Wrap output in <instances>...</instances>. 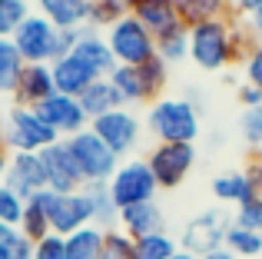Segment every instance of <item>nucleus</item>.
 <instances>
[{
    "label": "nucleus",
    "mask_w": 262,
    "mask_h": 259,
    "mask_svg": "<svg viewBox=\"0 0 262 259\" xmlns=\"http://www.w3.org/2000/svg\"><path fill=\"white\" fill-rule=\"evenodd\" d=\"M186 27H196V24H209V20H226V17H236V7L232 0H189V4L179 10Z\"/></svg>",
    "instance_id": "nucleus-25"
},
{
    "label": "nucleus",
    "mask_w": 262,
    "mask_h": 259,
    "mask_svg": "<svg viewBox=\"0 0 262 259\" xmlns=\"http://www.w3.org/2000/svg\"><path fill=\"white\" fill-rule=\"evenodd\" d=\"M246 27L252 30V37H256V40H262V7H259L256 13H249V17H246Z\"/></svg>",
    "instance_id": "nucleus-45"
},
{
    "label": "nucleus",
    "mask_w": 262,
    "mask_h": 259,
    "mask_svg": "<svg viewBox=\"0 0 262 259\" xmlns=\"http://www.w3.org/2000/svg\"><path fill=\"white\" fill-rule=\"evenodd\" d=\"M243 173L249 176V183H252V189L262 196V153H252L249 156V163L243 166Z\"/></svg>",
    "instance_id": "nucleus-42"
},
{
    "label": "nucleus",
    "mask_w": 262,
    "mask_h": 259,
    "mask_svg": "<svg viewBox=\"0 0 262 259\" xmlns=\"http://www.w3.org/2000/svg\"><path fill=\"white\" fill-rule=\"evenodd\" d=\"M83 193L90 196V206H93V226L116 229V223H120V209H116V203H113V196H110L106 183H86Z\"/></svg>",
    "instance_id": "nucleus-24"
},
{
    "label": "nucleus",
    "mask_w": 262,
    "mask_h": 259,
    "mask_svg": "<svg viewBox=\"0 0 262 259\" xmlns=\"http://www.w3.org/2000/svg\"><path fill=\"white\" fill-rule=\"evenodd\" d=\"M100 259H136V240H129L120 226H116V229H106Z\"/></svg>",
    "instance_id": "nucleus-35"
},
{
    "label": "nucleus",
    "mask_w": 262,
    "mask_h": 259,
    "mask_svg": "<svg viewBox=\"0 0 262 259\" xmlns=\"http://www.w3.org/2000/svg\"><path fill=\"white\" fill-rule=\"evenodd\" d=\"M40 163H43V173H47V189H53V193H77V189L86 186L77 163H73L67 140H57L53 146H47L40 153Z\"/></svg>",
    "instance_id": "nucleus-13"
},
{
    "label": "nucleus",
    "mask_w": 262,
    "mask_h": 259,
    "mask_svg": "<svg viewBox=\"0 0 262 259\" xmlns=\"http://www.w3.org/2000/svg\"><path fill=\"white\" fill-rule=\"evenodd\" d=\"M199 259H236V256H232V249L219 246V249H212V253H206V256H199Z\"/></svg>",
    "instance_id": "nucleus-46"
},
{
    "label": "nucleus",
    "mask_w": 262,
    "mask_h": 259,
    "mask_svg": "<svg viewBox=\"0 0 262 259\" xmlns=\"http://www.w3.org/2000/svg\"><path fill=\"white\" fill-rule=\"evenodd\" d=\"M90 4L93 0H37V13L57 30H80L90 20Z\"/></svg>",
    "instance_id": "nucleus-19"
},
{
    "label": "nucleus",
    "mask_w": 262,
    "mask_h": 259,
    "mask_svg": "<svg viewBox=\"0 0 262 259\" xmlns=\"http://www.w3.org/2000/svg\"><path fill=\"white\" fill-rule=\"evenodd\" d=\"M0 140H4V113H0Z\"/></svg>",
    "instance_id": "nucleus-50"
},
{
    "label": "nucleus",
    "mask_w": 262,
    "mask_h": 259,
    "mask_svg": "<svg viewBox=\"0 0 262 259\" xmlns=\"http://www.w3.org/2000/svg\"><path fill=\"white\" fill-rule=\"evenodd\" d=\"M73 53L83 60L96 77H110V73L116 70V57H113V50H110L106 37H103L100 30H93V27H83V37L73 47Z\"/></svg>",
    "instance_id": "nucleus-18"
},
{
    "label": "nucleus",
    "mask_w": 262,
    "mask_h": 259,
    "mask_svg": "<svg viewBox=\"0 0 262 259\" xmlns=\"http://www.w3.org/2000/svg\"><path fill=\"white\" fill-rule=\"evenodd\" d=\"M0 259H33V243L20 233V226L0 223Z\"/></svg>",
    "instance_id": "nucleus-33"
},
{
    "label": "nucleus",
    "mask_w": 262,
    "mask_h": 259,
    "mask_svg": "<svg viewBox=\"0 0 262 259\" xmlns=\"http://www.w3.org/2000/svg\"><path fill=\"white\" fill-rule=\"evenodd\" d=\"M146 130L160 143H192L199 136V106L186 97H160L146 110Z\"/></svg>",
    "instance_id": "nucleus-2"
},
{
    "label": "nucleus",
    "mask_w": 262,
    "mask_h": 259,
    "mask_svg": "<svg viewBox=\"0 0 262 259\" xmlns=\"http://www.w3.org/2000/svg\"><path fill=\"white\" fill-rule=\"evenodd\" d=\"M67 146H70L73 163H77L83 183H110V176H113L116 166L123 163L120 156H116L90 126L80 130L77 136H70V140H67Z\"/></svg>",
    "instance_id": "nucleus-5"
},
{
    "label": "nucleus",
    "mask_w": 262,
    "mask_h": 259,
    "mask_svg": "<svg viewBox=\"0 0 262 259\" xmlns=\"http://www.w3.org/2000/svg\"><path fill=\"white\" fill-rule=\"evenodd\" d=\"M24 67H27V60L17 53L13 40H0V97H13L17 93Z\"/></svg>",
    "instance_id": "nucleus-27"
},
{
    "label": "nucleus",
    "mask_w": 262,
    "mask_h": 259,
    "mask_svg": "<svg viewBox=\"0 0 262 259\" xmlns=\"http://www.w3.org/2000/svg\"><path fill=\"white\" fill-rule=\"evenodd\" d=\"M232 7H236L239 17H249V13H256L262 7V0H232Z\"/></svg>",
    "instance_id": "nucleus-44"
},
{
    "label": "nucleus",
    "mask_w": 262,
    "mask_h": 259,
    "mask_svg": "<svg viewBox=\"0 0 262 259\" xmlns=\"http://www.w3.org/2000/svg\"><path fill=\"white\" fill-rule=\"evenodd\" d=\"M103 236H106V229L93 226V223L77 229V233H70L67 236V259H100Z\"/></svg>",
    "instance_id": "nucleus-28"
},
{
    "label": "nucleus",
    "mask_w": 262,
    "mask_h": 259,
    "mask_svg": "<svg viewBox=\"0 0 262 259\" xmlns=\"http://www.w3.org/2000/svg\"><path fill=\"white\" fill-rule=\"evenodd\" d=\"M173 4H176V10H183V7L189 4V0H173Z\"/></svg>",
    "instance_id": "nucleus-49"
},
{
    "label": "nucleus",
    "mask_w": 262,
    "mask_h": 259,
    "mask_svg": "<svg viewBox=\"0 0 262 259\" xmlns=\"http://www.w3.org/2000/svg\"><path fill=\"white\" fill-rule=\"evenodd\" d=\"M153 180L160 189H176L179 183L189 176L192 163H196V149L192 143H156L146 156Z\"/></svg>",
    "instance_id": "nucleus-11"
},
{
    "label": "nucleus",
    "mask_w": 262,
    "mask_h": 259,
    "mask_svg": "<svg viewBox=\"0 0 262 259\" xmlns=\"http://www.w3.org/2000/svg\"><path fill=\"white\" fill-rule=\"evenodd\" d=\"M176 249H179V243L166 233V229L136 240V259H173Z\"/></svg>",
    "instance_id": "nucleus-32"
},
{
    "label": "nucleus",
    "mask_w": 262,
    "mask_h": 259,
    "mask_svg": "<svg viewBox=\"0 0 262 259\" xmlns=\"http://www.w3.org/2000/svg\"><path fill=\"white\" fill-rule=\"evenodd\" d=\"M33 259H67V240L57 233L43 236L40 243H33Z\"/></svg>",
    "instance_id": "nucleus-40"
},
{
    "label": "nucleus",
    "mask_w": 262,
    "mask_h": 259,
    "mask_svg": "<svg viewBox=\"0 0 262 259\" xmlns=\"http://www.w3.org/2000/svg\"><path fill=\"white\" fill-rule=\"evenodd\" d=\"M106 186H110V196H113L116 209L136 206V203H153L156 193H160L146 160H123L116 166V173L110 176Z\"/></svg>",
    "instance_id": "nucleus-6"
},
{
    "label": "nucleus",
    "mask_w": 262,
    "mask_h": 259,
    "mask_svg": "<svg viewBox=\"0 0 262 259\" xmlns=\"http://www.w3.org/2000/svg\"><path fill=\"white\" fill-rule=\"evenodd\" d=\"M232 223L243 226V229H252V233H262V196H252V200H246L243 206H236Z\"/></svg>",
    "instance_id": "nucleus-38"
},
{
    "label": "nucleus",
    "mask_w": 262,
    "mask_h": 259,
    "mask_svg": "<svg viewBox=\"0 0 262 259\" xmlns=\"http://www.w3.org/2000/svg\"><path fill=\"white\" fill-rule=\"evenodd\" d=\"M232 226V216L223 213V209H206V213L192 216L183 226V240H179V249L192 256H206L212 249L226 246V233Z\"/></svg>",
    "instance_id": "nucleus-10"
},
{
    "label": "nucleus",
    "mask_w": 262,
    "mask_h": 259,
    "mask_svg": "<svg viewBox=\"0 0 262 259\" xmlns=\"http://www.w3.org/2000/svg\"><path fill=\"white\" fill-rule=\"evenodd\" d=\"M103 37H106L116 63H123V67H143L146 60L156 57V37L133 17V13H126L123 20H116Z\"/></svg>",
    "instance_id": "nucleus-4"
},
{
    "label": "nucleus",
    "mask_w": 262,
    "mask_h": 259,
    "mask_svg": "<svg viewBox=\"0 0 262 259\" xmlns=\"http://www.w3.org/2000/svg\"><path fill=\"white\" fill-rule=\"evenodd\" d=\"M80 106H83V113L90 120H96V117H103V113L116 110V106H123V103H120V97H116L110 77H100V80H93V83L80 93Z\"/></svg>",
    "instance_id": "nucleus-23"
},
{
    "label": "nucleus",
    "mask_w": 262,
    "mask_h": 259,
    "mask_svg": "<svg viewBox=\"0 0 262 259\" xmlns=\"http://www.w3.org/2000/svg\"><path fill=\"white\" fill-rule=\"evenodd\" d=\"M90 130H93V133L100 136L120 160L140 146V136H143V123H140V117H136L129 106H116V110L90 120Z\"/></svg>",
    "instance_id": "nucleus-9"
},
{
    "label": "nucleus",
    "mask_w": 262,
    "mask_h": 259,
    "mask_svg": "<svg viewBox=\"0 0 262 259\" xmlns=\"http://www.w3.org/2000/svg\"><path fill=\"white\" fill-rule=\"evenodd\" d=\"M30 13L33 10L27 0H0V40H10Z\"/></svg>",
    "instance_id": "nucleus-34"
},
{
    "label": "nucleus",
    "mask_w": 262,
    "mask_h": 259,
    "mask_svg": "<svg viewBox=\"0 0 262 259\" xmlns=\"http://www.w3.org/2000/svg\"><path fill=\"white\" fill-rule=\"evenodd\" d=\"M10 40L27 63H53L60 57V30L40 13H30Z\"/></svg>",
    "instance_id": "nucleus-7"
},
{
    "label": "nucleus",
    "mask_w": 262,
    "mask_h": 259,
    "mask_svg": "<svg viewBox=\"0 0 262 259\" xmlns=\"http://www.w3.org/2000/svg\"><path fill=\"white\" fill-rule=\"evenodd\" d=\"M126 4H129V10H133V7H136V4H140V0H126Z\"/></svg>",
    "instance_id": "nucleus-51"
},
{
    "label": "nucleus",
    "mask_w": 262,
    "mask_h": 259,
    "mask_svg": "<svg viewBox=\"0 0 262 259\" xmlns=\"http://www.w3.org/2000/svg\"><path fill=\"white\" fill-rule=\"evenodd\" d=\"M24 203L4 180H0V223L4 226H20V216H24Z\"/></svg>",
    "instance_id": "nucleus-37"
},
{
    "label": "nucleus",
    "mask_w": 262,
    "mask_h": 259,
    "mask_svg": "<svg viewBox=\"0 0 262 259\" xmlns=\"http://www.w3.org/2000/svg\"><path fill=\"white\" fill-rule=\"evenodd\" d=\"M239 103H243V110H252V106H262V90L252 83H243L239 87Z\"/></svg>",
    "instance_id": "nucleus-43"
},
{
    "label": "nucleus",
    "mask_w": 262,
    "mask_h": 259,
    "mask_svg": "<svg viewBox=\"0 0 262 259\" xmlns=\"http://www.w3.org/2000/svg\"><path fill=\"white\" fill-rule=\"evenodd\" d=\"M156 57L166 60V63H179V60H189V27L179 24L176 30L156 37Z\"/></svg>",
    "instance_id": "nucleus-29"
},
{
    "label": "nucleus",
    "mask_w": 262,
    "mask_h": 259,
    "mask_svg": "<svg viewBox=\"0 0 262 259\" xmlns=\"http://www.w3.org/2000/svg\"><path fill=\"white\" fill-rule=\"evenodd\" d=\"M140 73H143V80H146L153 100H160V93L166 90V80H169V63L160 60V57H153V60H146V63L140 67Z\"/></svg>",
    "instance_id": "nucleus-36"
},
{
    "label": "nucleus",
    "mask_w": 262,
    "mask_h": 259,
    "mask_svg": "<svg viewBox=\"0 0 262 259\" xmlns=\"http://www.w3.org/2000/svg\"><path fill=\"white\" fill-rule=\"evenodd\" d=\"M33 110L40 113V120H43V123L50 126L60 140H70V136H77L80 130L90 126V117L83 113L80 100L77 97H67V93H53L50 100H43V103L33 106Z\"/></svg>",
    "instance_id": "nucleus-12"
},
{
    "label": "nucleus",
    "mask_w": 262,
    "mask_h": 259,
    "mask_svg": "<svg viewBox=\"0 0 262 259\" xmlns=\"http://www.w3.org/2000/svg\"><path fill=\"white\" fill-rule=\"evenodd\" d=\"M50 70H53L57 93H67V97H77V100H80V93H83L86 87L93 83V80H100V77H96V73L83 63V60L77 57V53H67V57L53 60Z\"/></svg>",
    "instance_id": "nucleus-16"
},
{
    "label": "nucleus",
    "mask_w": 262,
    "mask_h": 259,
    "mask_svg": "<svg viewBox=\"0 0 262 259\" xmlns=\"http://www.w3.org/2000/svg\"><path fill=\"white\" fill-rule=\"evenodd\" d=\"M129 13H133V17L153 33V37H163V33L176 30V27L183 24V17H179L173 0H140Z\"/></svg>",
    "instance_id": "nucleus-20"
},
{
    "label": "nucleus",
    "mask_w": 262,
    "mask_h": 259,
    "mask_svg": "<svg viewBox=\"0 0 262 259\" xmlns=\"http://www.w3.org/2000/svg\"><path fill=\"white\" fill-rule=\"evenodd\" d=\"M53 93H57V83H53L50 63H27L24 77H20V83H17V93H13V103L40 106L43 100H50Z\"/></svg>",
    "instance_id": "nucleus-15"
},
{
    "label": "nucleus",
    "mask_w": 262,
    "mask_h": 259,
    "mask_svg": "<svg viewBox=\"0 0 262 259\" xmlns=\"http://www.w3.org/2000/svg\"><path fill=\"white\" fill-rule=\"evenodd\" d=\"M7 166H10V149H7V146H4V140H0V180H4Z\"/></svg>",
    "instance_id": "nucleus-47"
},
{
    "label": "nucleus",
    "mask_w": 262,
    "mask_h": 259,
    "mask_svg": "<svg viewBox=\"0 0 262 259\" xmlns=\"http://www.w3.org/2000/svg\"><path fill=\"white\" fill-rule=\"evenodd\" d=\"M226 249H232L236 259H259L262 256V233H252V229H243L232 223L229 233H226Z\"/></svg>",
    "instance_id": "nucleus-30"
},
{
    "label": "nucleus",
    "mask_w": 262,
    "mask_h": 259,
    "mask_svg": "<svg viewBox=\"0 0 262 259\" xmlns=\"http://www.w3.org/2000/svg\"><path fill=\"white\" fill-rule=\"evenodd\" d=\"M252 44H256L252 30L246 24H239L236 17L189 27V60L206 73H219L226 67L239 63V60H246Z\"/></svg>",
    "instance_id": "nucleus-1"
},
{
    "label": "nucleus",
    "mask_w": 262,
    "mask_h": 259,
    "mask_svg": "<svg viewBox=\"0 0 262 259\" xmlns=\"http://www.w3.org/2000/svg\"><path fill=\"white\" fill-rule=\"evenodd\" d=\"M126 13H129L126 0H93V4H90L86 27H93V30H110V27H113L116 20H123Z\"/></svg>",
    "instance_id": "nucleus-31"
},
{
    "label": "nucleus",
    "mask_w": 262,
    "mask_h": 259,
    "mask_svg": "<svg viewBox=\"0 0 262 259\" xmlns=\"http://www.w3.org/2000/svg\"><path fill=\"white\" fill-rule=\"evenodd\" d=\"M243 67H246V83H252V87L262 90V40L252 44V50H249V57L243 60Z\"/></svg>",
    "instance_id": "nucleus-41"
},
{
    "label": "nucleus",
    "mask_w": 262,
    "mask_h": 259,
    "mask_svg": "<svg viewBox=\"0 0 262 259\" xmlns=\"http://www.w3.org/2000/svg\"><path fill=\"white\" fill-rule=\"evenodd\" d=\"M60 136L40 120V113L33 106L13 103L4 113V146L10 153H43L47 146H53Z\"/></svg>",
    "instance_id": "nucleus-3"
},
{
    "label": "nucleus",
    "mask_w": 262,
    "mask_h": 259,
    "mask_svg": "<svg viewBox=\"0 0 262 259\" xmlns=\"http://www.w3.org/2000/svg\"><path fill=\"white\" fill-rule=\"evenodd\" d=\"M116 226L129 236V240H143V236H153L166 229V220H163V209L153 203H136V206L120 209V223Z\"/></svg>",
    "instance_id": "nucleus-17"
},
{
    "label": "nucleus",
    "mask_w": 262,
    "mask_h": 259,
    "mask_svg": "<svg viewBox=\"0 0 262 259\" xmlns=\"http://www.w3.org/2000/svg\"><path fill=\"white\" fill-rule=\"evenodd\" d=\"M259 259H262V256H259Z\"/></svg>",
    "instance_id": "nucleus-52"
},
{
    "label": "nucleus",
    "mask_w": 262,
    "mask_h": 259,
    "mask_svg": "<svg viewBox=\"0 0 262 259\" xmlns=\"http://www.w3.org/2000/svg\"><path fill=\"white\" fill-rule=\"evenodd\" d=\"M173 259H199V256H192V253H186V249H176V256Z\"/></svg>",
    "instance_id": "nucleus-48"
},
{
    "label": "nucleus",
    "mask_w": 262,
    "mask_h": 259,
    "mask_svg": "<svg viewBox=\"0 0 262 259\" xmlns=\"http://www.w3.org/2000/svg\"><path fill=\"white\" fill-rule=\"evenodd\" d=\"M243 140L249 143L252 149H262V106H252V110H243Z\"/></svg>",
    "instance_id": "nucleus-39"
},
{
    "label": "nucleus",
    "mask_w": 262,
    "mask_h": 259,
    "mask_svg": "<svg viewBox=\"0 0 262 259\" xmlns=\"http://www.w3.org/2000/svg\"><path fill=\"white\" fill-rule=\"evenodd\" d=\"M4 183L20 200H30V196L43 193L47 173H43V163H40V153H10V166L4 173Z\"/></svg>",
    "instance_id": "nucleus-14"
},
{
    "label": "nucleus",
    "mask_w": 262,
    "mask_h": 259,
    "mask_svg": "<svg viewBox=\"0 0 262 259\" xmlns=\"http://www.w3.org/2000/svg\"><path fill=\"white\" fill-rule=\"evenodd\" d=\"M212 196H216L219 203H229V206H243L246 200H252V196H259V193L252 189L249 176H246L243 169H226V173H219L216 180H212Z\"/></svg>",
    "instance_id": "nucleus-22"
},
{
    "label": "nucleus",
    "mask_w": 262,
    "mask_h": 259,
    "mask_svg": "<svg viewBox=\"0 0 262 259\" xmlns=\"http://www.w3.org/2000/svg\"><path fill=\"white\" fill-rule=\"evenodd\" d=\"M43 206H47V216H50V229L63 240L93 223V206H90V196L83 189H77V193L43 189Z\"/></svg>",
    "instance_id": "nucleus-8"
},
{
    "label": "nucleus",
    "mask_w": 262,
    "mask_h": 259,
    "mask_svg": "<svg viewBox=\"0 0 262 259\" xmlns=\"http://www.w3.org/2000/svg\"><path fill=\"white\" fill-rule=\"evenodd\" d=\"M20 233L27 236L30 243H40L43 236H50V216H47V206H43V193L30 196L24 203V216H20Z\"/></svg>",
    "instance_id": "nucleus-26"
},
{
    "label": "nucleus",
    "mask_w": 262,
    "mask_h": 259,
    "mask_svg": "<svg viewBox=\"0 0 262 259\" xmlns=\"http://www.w3.org/2000/svg\"><path fill=\"white\" fill-rule=\"evenodd\" d=\"M110 83H113L116 97L123 106H136V103H153V93H149L146 80H143L140 67H123L116 63V70L110 73Z\"/></svg>",
    "instance_id": "nucleus-21"
}]
</instances>
